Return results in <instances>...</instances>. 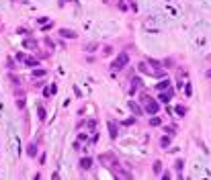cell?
I'll return each mask as SVG.
<instances>
[{
	"label": "cell",
	"mask_w": 211,
	"mask_h": 180,
	"mask_svg": "<svg viewBox=\"0 0 211 180\" xmlns=\"http://www.w3.org/2000/svg\"><path fill=\"white\" fill-rule=\"evenodd\" d=\"M99 160H101V164H103L105 168H111V170H115L117 166H119V162L115 160V155H113V153H101V155H99Z\"/></svg>",
	"instance_id": "6da1fadb"
},
{
	"label": "cell",
	"mask_w": 211,
	"mask_h": 180,
	"mask_svg": "<svg viewBox=\"0 0 211 180\" xmlns=\"http://www.w3.org/2000/svg\"><path fill=\"white\" fill-rule=\"evenodd\" d=\"M127 63H129V55L127 53H119V57L111 63V68H113V70H123Z\"/></svg>",
	"instance_id": "7a4b0ae2"
},
{
	"label": "cell",
	"mask_w": 211,
	"mask_h": 180,
	"mask_svg": "<svg viewBox=\"0 0 211 180\" xmlns=\"http://www.w3.org/2000/svg\"><path fill=\"white\" fill-rule=\"evenodd\" d=\"M127 106L133 110V115H135V117H139V115H144V112H146V108H142V106H139L135 100H129V102H127Z\"/></svg>",
	"instance_id": "3957f363"
},
{
	"label": "cell",
	"mask_w": 211,
	"mask_h": 180,
	"mask_svg": "<svg viewBox=\"0 0 211 180\" xmlns=\"http://www.w3.org/2000/svg\"><path fill=\"white\" fill-rule=\"evenodd\" d=\"M58 33H60L64 39H76V37H78V35H76V31H72V29H60Z\"/></svg>",
	"instance_id": "277c9868"
},
{
	"label": "cell",
	"mask_w": 211,
	"mask_h": 180,
	"mask_svg": "<svg viewBox=\"0 0 211 180\" xmlns=\"http://www.w3.org/2000/svg\"><path fill=\"white\" fill-rule=\"evenodd\" d=\"M160 110V106L154 102V100H150V102H146V112L148 115H156V112Z\"/></svg>",
	"instance_id": "5b68a950"
},
{
	"label": "cell",
	"mask_w": 211,
	"mask_h": 180,
	"mask_svg": "<svg viewBox=\"0 0 211 180\" xmlns=\"http://www.w3.org/2000/svg\"><path fill=\"white\" fill-rule=\"evenodd\" d=\"M80 168H82V170H90V168H92V158H88V155L82 158V160H80Z\"/></svg>",
	"instance_id": "8992f818"
},
{
	"label": "cell",
	"mask_w": 211,
	"mask_h": 180,
	"mask_svg": "<svg viewBox=\"0 0 211 180\" xmlns=\"http://www.w3.org/2000/svg\"><path fill=\"white\" fill-rule=\"evenodd\" d=\"M170 137H172L170 133H168V135H164V137L160 139V147H164V149H168V147H170Z\"/></svg>",
	"instance_id": "52a82bcc"
},
{
	"label": "cell",
	"mask_w": 211,
	"mask_h": 180,
	"mask_svg": "<svg viewBox=\"0 0 211 180\" xmlns=\"http://www.w3.org/2000/svg\"><path fill=\"white\" fill-rule=\"evenodd\" d=\"M131 84H133V86H131V94H133V92H137V88H142V86H144V82L139 80V78H133V80H131Z\"/></svg>",
	"instance_id": "ba28073f"
},
{
	"label": "cell",
	"mask_w": 211,
	"mask_h": 180,
	"mask_svg": "<svg viewBox=\"0 0 211 180\" xmlns=\"http://www.w3.org/2000/svg\"><path fill=\"white\" fill-rule=\"evenodd\" d=\"M23 47H25V49H37V43L33 39H25V41H23Z\"/></svg>",
	"instance_id": "9c48e42d"
},
{
	"label": "cell",
	"mask_w": 211,
	"mask_h": 180,
	"mask_svg": "<svg viewBox=\"0 0 211 180\" xmlns=\"http://www.w3.org/2000/svg\"><path fill=\"white\" fill-rule=\"evenodd\" d=\"M170 80H162L160 84H156V90H166V88H170Z\"/></svg>",
	"instance_id": "30bf717a"
},
{
	"label": "cell",
	"mask_w": 211,
	"mask_h": 180,
	"mask_svg": "<svg viewBox=\"0 0 211 180\" xmlns=\"http://www.w3.org/2000/svg\"><path fill=\"white\" fill-rule=\"evenodd\" d=\"M109 131H111V137H113V139L119 135V133H117V125H115L113 121H109Z\"/></svg>",
	"instance_id": "8fae6325"
},
{
	"label": "cell",
	"mask_w": 211,
	"mask_h": 180,
	"mask_svg": "<svg viewBox=\"0 0 211 180\" xmlns=\"http://www.w3.org/2000/svg\"><path fill=\"white\" fill-rule=\"evenodd\" d=\"M23 63H25V65H29V68H35L39 61H37L35 57H25V61H23Z\"/></svg>",
	"instance_id": "7c38bea8"
},
{
	"label": "cell",
	"mask_w": 211,
	"mask_h": 180,
	"mask_svg": "<svg viewBox=\"0 0 211 180\" xmlns=\"http://www.w3.org/2000/svg\"><path fill=\"white\" fill-rule=\"evenodd\" d=\"M172 94H174V90H170V92H166V94H164V92H162V94H160V96H158V98H160V100H162V102H168V100H170V96H172Z\"/></svg>",
	"instance_id": "4fadbf2b"
},
{
	"label": "cell",
	"mask_w": 211,
	"mask_h": 180,
	"mask_svg": "<svg viewBox=\"0 0 211 180\" xmlns=\"http://www.w3.org/2000/svg\"><path fill=\"white\" fill-rule=\"evenodd\" d=\"M150 125L158 127V125H162V119H160V117H156V115H152V119H150Z\"/></svg>",
	"instance_id": "5bb4252c"
},
{
	"label": "cell",
	"mask_w": 211,
	"mask_h": 180,
	"mask_svg": "<svg viewBox=\"0 0 211 180\" xmlns=\"http://www.w3.org/2000/svg\"><path fill=\"white\" fill-rule=\"evenodd\" d=\"M27 153H29L31 158H35V155H37V145H35V143H31V145H29V149H27Z\"/></svg>",
	"instance_id": "9a60e30c"
},
{
	"label": "cell",
	"mask_w": 211,
	"mask_h": 180,
	"mask_svg": "<svg viewBox=\"0 0 211 180\" xmlns=\"http://www.w3.org/2000/svg\"><path fill=\"white\" fill-rule=\"evenodd\" d=\"M152 170H154V174L158 176V174L162 172V162H158V160H156V162H154V168H152Z\"/></svg>",
	"instance_id": "2e32d148"
},
{
	"label": "cell",
	"mask_w": 211,
	"mask_h": 180,
	"mask_svg": "<svg viewBox=\"0 0 211 180\" xmlns=\"http://www.w3.org/2000/svg\"><path fill=\"white\" fill-rule=\"evenodd\" d=\"M184 94H186V96H191V94H193V86H191V82H186V84H184Z\"/></svg>",
	"instance_id": "e0dca14e"
},
{
	"label": "cell",
	"mask_w": 211,
	"mask_h": 180,
	"mask_svg": "<svg viewBox=\"0 0 211 180\" xmlns=\"http://www.w3.org/2000/svg\"><path fill=\"white\" fill-rule=\"evenodd\" d=\"M37 115H39V121H45V108L43 106H37Z\"/></svg>",
	"instance_id": "ac0fdd59"
},
{
	"label": "cell",
	"mask_w": 211,
	"mask_h": 180,
	"mask_svg": "<svg viewBox=\"0 0 211 180\" xmlns=\"http://www.w3.org/2000/svg\"><path fill=\"white\" fill-rule=\"evenodd\" d=\"M6 65H8V70H16V68H14V59H12V57L6 59Z\"/></svg>",
	"instance_id": "d6986e66"
},
{
	"label": "cell",
	"mask_w": 211,
	"mask_h": 180,
	"mask_svg": "<svg viewBox=\"0 0 211 180\" xmlns=\"http://www.w3.org/2000/svg\"><path fill=\"white\" fill-rule=\"evenodd\" d=\"M111 51H113L111 45H105V47H103V55H111Z\"/></svg>",
	"instance_id": "ffe728a7"
},
{
	"label": "cell",
	"mask_w": 211,
	"mask_h": 180,
	"mask_svg": "<svg viewBox=\"0 0 211 180\" xmlns=\"http://www.w3.org/2000/svg\"><path fill=\"white\" fill-rule=\"evenodd\" d=\"M45 74H47V72H45V70H35V72H33V76H35V78H39V76L43 78Z\"/></svg>",
	"instance_id": "44dd1931"
},
{
	"label": "cell",
	"mask_w": 211,
	"mask_h": 180,
	"mask_svg": "<svg viewBox=\"0 0 211 180\" xmlns=\"http://www.w3.org/2000/svg\"><path fill=\"white\" fill-rule=\"evenodd\" d=\"M174 168H176V170L180 172V170L184 168V162H182V160H176V164H174Z\"/></svg>",
	"instance_id": "7402d4cb"
},
{
	"label": "cell",
	"mask_w": 211,
	"mask_h": 180,
	"mask_svg": "<svg viewBox=\"0 0 211 180\" xmlns=\"http://www.w3.org/2000/svg\"><path fill=\"white\" fill-rule=\"evenodd\" d=\"M176 112H178L180 117H184V115H186V108H184V106H176Z\"/></svg>",
	"instance_id": "603a6c76"
},
{
	"label": "cell",
	"mask_w": 211,
	"mask_h": 180,
	"mask_svg": "<svg viewBox=\"0 0 211 180\" xmlns=\"http://www.w3.org/2000/svg\"><path fill=\"white\" fill-rule=\"evenodd\" d=\"M47 18H49V16H39L37 22H39V25H45V22H47Z\"/></svg>",
	"instance_id": "cb8c5ba5"
},
{
	"label": "cell",
	"mask_w": 211,
	"mask_h": 180,
	"mask_svg": "<svg viewBox=\"0 0 211 180\" xmlns=\"http://www.w3.org/2000/svg\"><path fill=\"white\" fill-rule=\"evenodd\" d=\"M78 139H80V141H86V139H88V135H84V133H80V135H78Z\"/></svg>",
	"instance_id": "d4e9b609"
},
{
	"label": "cell",
	"mask_w": 211,
	"mask_h": 180,
	"mask_svg": "<svg viewBox=\"0 0 211 180\" xmlns=\"http://www.w3.org/2000/svg\"><path fill=\"white\" fill-rule=\"evenodd\" d=\"M205 76H207V78H211V70H207V74H205Z\"/></svg>",
	"instance_id": "484cf974"
}]
</instances>
